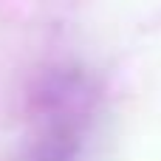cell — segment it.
Returning <instances> with one entry per match:
<instances>
[{
    "instance_id": "obj_1",
    "label": "cell",
    "mask_w": 161,
    "mask_h": 161,
    "mask_svg": "<svg viewBox=\"0 0 161 161\" xmlns=\"http://www.w3.org/2000/svg\"><path fill=\"white\" fill-rule=\"evenodd\" d=\"M96 99V85L82 79H54L31 91L34 136L14 161H82Z\"/></svg>"
}]
</instances>
